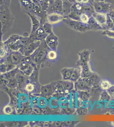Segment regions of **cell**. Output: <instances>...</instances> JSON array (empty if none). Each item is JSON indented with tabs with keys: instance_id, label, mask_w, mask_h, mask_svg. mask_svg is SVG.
<instances>
[{
	"instance_id": "cell-1",
	"label": "cell",
	"mask_w": 114,
	"mask_h": 127,
	"mask_svg": "<svg viewBox=\"0 0 114 127\" xmlns=\"http://www.w3.org/2000/svg\"><path fill=\"white\" fill-rule=\"evenodd\" d=\"M35 41L30 37L27 33H23V36L18 35H12L8 39L4 42L6 51H19L24 45L30 42Z\"/></svg>"
},
{
	"instance_id": "cell-2",
	"label": "cell",
	"mask_w": 114,
	"mask_h": 127,
	"mask_svg": "<svg viewBox=\"0 0 114 127\" xmlns=\"http://www.w3.org/2000/svg\"><path fill=\"white\" fill-rule=\"evenodd\" d=\"M50 49L45 41H43L40 46L29 57L32 62L35 64L38 68H40L44 63H46V60H48L47 54Z\"/></svg>"
},
{
	"instance_id": "cell-3",
	"label": "cell",
	"mask_w": 114,
	"mask_h": 127,
	"mask_svg": "<svg viewBox=\"0 0 114 127\" xmlns=\"http://www.w3.org/2000/svg\"><path fill=\"white\" fill-rule=\"evenodd\" d=\"M14 18L9 8L0 11V23L2 34H3L12 29Z\"/></svg>"
},
{
	"instance_id": "cell-4",
	"label": "cell",
	"mask_w": 114,
	"mask_h": 127,
	"mask_svg": "<svg viewBox=\"0 0 114 127\" xmlns=\"http://www.w3.org/2000/svg\"><path fill=\"white\" fill-rule=\"evenodd\" d=\"M73 82L69 81H58L55 82L53 87V93L58 95H66L69 94L73 89Z\"/></svg>"
},
{
	"instance_id": "cell-5",
	"label": "cell",
	"mask_w": 114,
	"mask_h": 127,
	"mask_svg": "<svg viewBox=\"0 0 114 127\" xmlns=\"http://www.w3.org/2000/svg\"><path fill=\"white\" fill-rule=\"evenodd\" d=\"M63 79L76 82L81 77V71L75 68H64L61 71Z\"/></svg>"
},
{
	"instance_id": "cell-6",
	"label": "cell",
	"mask_w": 114,
	"mask_h": 127,
	"mask_svg": "<svg viewBox=\"0 0 114 127\" xmlns=\"http://www.w3.org/2000/svg\"><path fill=\"white\" fill-rule=\"evenodd\" d=\"M64 22L68 27L77 32H85L90 30L88 24L84 23L78 20H73L69 17H66Z\"/></svg>"
},
{
	"instance_id": "cell-7",
	"label": "cell",
	"mask_w": 114,
	"mask_h": 127,
	"mask_svg": "<svg viewBox=\"0 0 114 127\" xmlns=\"http://www.w3.org/2000/svg\"><path fill=\"white\" fill-rule=\"evenodd\" d=\"M113 4L105 2L94 1L93 3L94 11L97 13L108 14L113 9Z\"/></svg>"
},
{
	"instance_id": "cell-8",
	"label": "cell",
	"mask_w": 114,
	"mask_h": 127,
	"mask_svg": "<svg viewBox=\"0 0 114 127\" xmlns=\"http://www.w3.org/2000/svg\"><path fill=\"white\" fill-rule=\"evenodd\" d=\"M75 90L78 91H89L93 89V86L89 78L81 77L78 81L75 83Z\"/></svg>"
},
{
	"instance_id": "cell-9",
	"label": "cell",
	"mask_w": 114,
	"mask_h": 127,
	"mask_svg": "<svg viewBox=\"0 0 114 127\" xmlns=\"http://www.w3.org/2000/svg\"><path fill=\"white\" fill-rule=\"evenodd\" d=\"M6 57V61L4 63L8 64L11 65L17 66L18 65L20 62L21 61L25 56L22 55L19 51H10Z\"/></svg>"
},
{
	"instance_id": "cell-10",
	"label": "cell",
	"mask_w": 114,
	"mask_h": 127,
	"mask_svg": "<svg viewBox=\"0 0 114 127\" xmlns=\"http://www.w3.org/2000/svg\"><path fill=\"white\" fill-rule=\"evenodd\" d=\"M41 42L32 41L27 44L19 50V52L25 57L30 56L40 46Z\"/></svg>"
},
{
	"instance_id": "cell-11",
	"label": "cell",
	"mask_w": 114,
	"mask_h": 127,
	"mask_svg": "<svg viewBox=\"0 0 114 127\" xmlns=\"http://www.w3.org/2000/svg\"><path fill=\"white\" fill-rule=\"evenodd\" d=\"M66 17H65L62 13L57 12L47 13L46 22L52 25L58 24L63 21L64 22Z\"/></svg>"
},
{
	"instance_id": "cell-12",
	"label": "cell",
	"mask_w": 114,
	"mask_h": 127,
	"mask_svg": "<svg viewBox=\"0 0 114 127\" xmlns=\"http://www.w3.org/2000/svg\"><path fill=\"white\" fill-rule=\"evenodd\" d=\"M48 35L49 34L44 31L42 25H40L38 29L35 32L31 33L29 36L35 41L42 42L43 41L45 40Z\"/></svg>"
},
{
	"instance_id": "cell-13",
	"label": "cell",
	"mask_w": 114,
	"mask_h": 127,
	"mask_svg": "<svg viewBox=\"0 0 114 127\" xmlns=\"http://www.w3.org/2000/svg\"><path fill=\"white\" fill-rule=\"evenodd\" d=\"M92 16L97 23L101 26L103 31L107 29V14L97 13L94 11L92 13Z\"/></svg>"
},
{
	"instance_id": "cell-14",
	"label": "cell",
	"mask_w": 114,
	"mask_h": 127,
	"mask_svg": "<svg viewBox=\"0 0 114 127\" xmlns=\"http://www.w3.org/2000/svg\"><path fill=\"white\" fill-rule=\"evenodd\" d=\"M22 12L25 14L34 13L36 5L31 0H19Z\"/></svg>"
},
{
	"instance_id": "cell-15",
	"label": "cell",
	"mask_w": 114,
	"mask_h": 127,
	"mask_svg": "<svg viewBox=\"0 0 114 127\" xmlns=\"http://www.w3.org/2000/svg\"><path fill=\"white\" fill-rule=\"evenodd\" d=\"M48 47L53 51H57L58 45V38L54 33H50L46 37L45 40Z\"/></svg>"
},
{
	"instance_id": "cell-16",
	"label": "cell",
	"mask_w": 114,
	"mask_h": 127,
	"mask_svg": "<svg viewBox=\"0 0 114 127\" xmlns=\"http://www.w3.org/2000/svg\"><path fill=\"white\" fill-rule=\"evenodd\" d=\"M90 51L86 49L79 53V59L77 62V65L82 66L89 64L90 60Z\"/></svg>"
},
{
	"instance_id": "cell-17",
	"label": "cell",
	"mask_w": 114,
	"mask_h": 127,
	"mask_svg": "<svg viewBox=\"0 0 114 127\" xmlns=\"http://www.w3.org/2000/svg\"><path fill=\"white\" fill-rule=\"evenodd\" d=\"M63 2L61 0H57L53 3L50 4L47 13L57 12L63 14Z\"/></svg>"
},
{
	"instance_id": "cell-18",
	"label": "cell",
	"mask_w": 114,
	"mask_h": 127,
	"mask_svg": "<svg viewBox=\"0 0 114 127\" xmlns=\"http://www.w3.org/2000/svg\"><path fill=\"white\" fill-rule=\"evenodd\" d=\"M26 14L29 17L31 20L32 29L31 33H32L35 32L40 26V20L39 17L33 13H28Z\"/></svg>"
},
{
	"instance_id": "cell-19",
	"label": "cell",
	"mask_w": 114,
	"mask_h": 127,
	"mask_svg": "<svg viewBox=\"0 0 114 127\" xmlns=\"http://www.w3.org/2000/svg\"><path fill=\"white\" fill-rule=\"evenodd\" d=\"M55 82H52L40 87V95L44 96H50L53 94V87Z\"/></svg>"
},
{
	"instance_id": "cell-20",
	"label": "cell",
	"mask_w": 114,
	"mask_h": 127,
	"mask_svg": "<svg viewBox=\"0 0 114 127\" xmlns=\"http://www.w3.org/2000/svg\"><path fill=\"white\" fill-rule=\"evenodd\" d=\"M78 95L79 99L83 102H86L90 100V94L88 91H78Z\"/></svg>"
},
{
	"instance_id": "cell-21",
	"label": "cell",
	"mask_w": 114,
	"mask_h": 127,
	"mask_svg": "<svg viewBox=\"0 0 114 127\" xmlns=\"http://www.w3.org/2000/svg\"><path fill=\"white\" fill-rule=\"evenodd\" d=\"M19 71H20V70L17 67L14 69L12 70L11 71H9V72H7L6 73L2 75L1 76L3 77V78L5 77V78L8 79L13 78L15 75H17V74L18 72Z\"/></svg>"
},
{
	"instance_id": "cell-22",
	"label": "cell",
	"mask_w": 114,
	"mask_h": 127,
	"mask_svg": "<svg viewBox=\"0 0 114 127\" xmlns=\"http://www.w3.org/2000/svg\"><path fill=\"white\" fill-rule=\"evenodd\" d=\"M112 86L111 83L108 80H101L99 83V87L103 90H107Z\"/></svg>"
},
{
	"instance_id": "cell-23",
	"label": "cell",
	"mask_w": 114,
	"mask_h": 127,
	"mask_svg": "<svg viewBox=\"0 0 114 127\" xmlns=\"http://www.w3.org/2000/svg\"><path fill=\"white\" fill-rule=\"evenodd\" d=\"M92 16L90 17L89 16V15H88V14H87L86 12H81L78 17V21H80L84 23L88 24Z\"/></svg>"
},
{
	"instance_id": "cell-24",
	"label": "cell",
	"mask_w": 114,
	"mask_h": 127,
	"mask_svg": "<svg viewBox=\"0 0 114 127\" xmlns=\"http://www.w3.org/2000/svg\"><path fill=\"white\" fill-rule=\"evenodd\" d=\"M58 55L56 51H53L50 49L48 51L47 54V58L48 60L54 61L57 59Z\"/></svg>"
},
{
	"instance_id": "cell-25",
	"label": "cell",
	"mask_w": 114,
	"mask_h": 127,
	"mask_svg": "<svg viewBox=\"0 0 114 127\" xmlns=\"http://www.w3.org/2000/svg\"><path fill=\"white\" fill-rule=\"evenodd\" d=\"M49 5L50 4L48 0H40V7L43 11L47 12Z\"/></svg>"
},
{
	"instance_id": "cell-26",
	"label": "cell",
	"mask_w": 114,
	"mask_h": 127,
	"mask_svg": "<svg viewBox=\"0 0 114 127\" xmlns=\"http://www.w3.org/2000/svg\"><path fill=\"white\" fill-rule=\"evenodd\" d=\"M11 0H0V11L9 9Z\"/></svg>"
},
{
	"instance_id": "cell-27",
	"label": "cell",
	"mask_w": 114,
	"mask_h": 127,
	"mask_svg": "<svg viewBox=\"0 0 114 127\" xmlns=\"http://www.w3.org/2000/svg\"><path fill=\"white\" fill-rule=\"evenodd\" d=\"M42 26L44 31L48 34L53 33L52 31V25L46 22L43 24L42 25Z\"/></svg>"
},
{
	"instance_id": "cell-28",
	"label": "cell",
	"mask_w": 114,
	"mask_h": 127,
	"mask_svg": "<svg viewBox=\"0 0 114 127\" xmlns=\"http://www.w3.org/2000/svg\"><path fill=\"white\" fill-rule=\"evenodd\" d=\"M18 85V81L16 79L13 78L9 79L8 82H7V86L10 89H15Z\"/></svg>"
},
{
	"instance_id": "cell-29",
	"label": "cell",
	"mask_w": 114,
	"mask_h": 127,
	"mask_svg": "<svg viewBox=\"0 0 114 127\" xmlns=\"http://www.w3.org/2000/svg\"><path fill=\"white\" fill-rule=\"evenodd\" d=\"M103 35L107 36L110 39H114V31L111 29H106L104 30L102 33Z\"/></svg>"
},
{
	"instance_id": "cell-30",
	"label": "cell",
	"mask_w": 114,
	"mask_h": 127,
	"mask_svg": "<svg viewBox=\"0 0 114 127\" xmlns=\"http://www.w3.org/2000/svg\"><path fill=\"white\" fill-rule=\"evenodd\" d=\"M111 97L110 96V95H109L108 93H107V91H104L103 92L102 94H101V99L102 100H110L111 99Z\"/></svg>"
},
{
	"instance_id": "cell-31",
	"label": "cell",
	"mask_w": 114,
	"mask_h": 127,
	"mask_svg": "<svg viewBox=\"0 0 114 127\" xmlns=\"http://www.w3.org/2000/svg\"><path fill=\"white\" fill-rule=\"evenodd\" d=\"M109 95H110L112 99H114V85L112 86L108 90H107Z\"/></svg>"
},
{
	"instance_id": "cell-32",
	"label": "cell",
	"mask_w": 114,
	"mask_h": 127,
	"mask_svg": "<svg viewBox=\"0 0 114 127\" xmlns=\"http://www.w3.org/2000/svg\"><path fill=\"white\" fill-rule=\"evenodd\" d=\"M87 108H79V110L78 111V113L79 114H85L87 113Z\"/></svg>"
},
{
	"instance_id": "cell-33",
	"label": "cell",
	"mask_w": 114,
	"mask_h": 127,
	"mask_svg": "<svg viewBox=\"0 0 114 127\" xmlns=\"http://www.w3.org/2000/svg\"><path fill=\"white\" fill-rule=\"evenodd\" d=\"M12 108L9 106H6L4 109V111L5 113H6L7 114H9L11 113L12 112Z\"/></svg>"
},
{
	"instance_id": "cell-34",
	"label": "cell",
	"mask_w": 114,
	"mask_h": 127,
	"mask_svg": "<svg viewBox=\"0 0 114 127\" xmlns=\"http://www.w3.org/2000/svg\"><path fill=\"white\" fill-rule=\"evenodd\" d=\"M94 1L105 2L107 3H111L114 4V0H94Z\"/></svg>"
},
{
	"instance_id": "cell-35",
	"label": "cell",
	"mask_w": 114,
	"mask_h": 127,
	"mask_svg": "<svg viewBox=\"0 0 114 127\" xmlns=\"http://www.w3.org/2000/svg\"><path fill=\"white\" fill-rule=\"evenodd\" d=\"M35 4L40 7V0H31Z\"/></svg>"
},
{
	"instance_id": "cell-36",
	"label": "cell",
	"mask_w": 114,
	"mask_h": 127,
	"mask_svg": "<svg viewBox=\"0 0 114 127\" xmlns=\"http://www.w3.org/2000/svg\"><path fill=\"white\" fill-rule=\"evenodd\" d=\"M82 0L83 3H91V1L92 0Z\"/></svg>"
},
{
	"instance_id": "cell-37",
	"label": "cell",
	"mask_w": 114,
	"mask_h": 127,
	"mask_svg": "<svg viewBox=\"0 0 114 127\" xmlns=\"http://www.w3.org/2000/svg\"><path fill=\"white\" fill-rule=\"evenodd\" d=\"M48 0L49 1V4H51L53 3L54 2H55V1H56L57 0Z\"/></svg>"
},
{
	"instance_id": "cell-38",
	"label": "cell",
	"mask_w": 114,
	"mask_h": 127,
	"mask_svg": "<svg viewBox=\"0 0 114 127\" xmlns=\"http://www.w3.org/2000/svg\"><path fill=\"white\" fill-rule=\"evenodd\" d=\"M110 124L112 126H114V121L111 122L110 123Z\"/></svg>"
},
{
	"instance_id": "cell-39",
	"label": "cell",
	"mask_w": 114,
	"mask_h": 127,
	"mask_svg": "<svg viewBox=\"0 0 114 127\" xmlns=\"http://www.w3.org/2000/svg\"><path fill=\"white\" fill-rule=\"evenodd\" d=\"M113 10L114 11V4L113 5Z\"/></svg>"
},
{
	"instance_id": "cell-40",
	"label": "cell",
	"mask_w": 114,
	"mask_h": 127,
	"mask_svg": "<svg viewBox=\"0 0 114 127\" xmlns=\"http://www.w3.org/2000/svg\"><path fill=\"white\" fill-rule=\"evenodd\" d=\"M113 50H114V45H113Z\"/></svg>"
}]
</instances>
